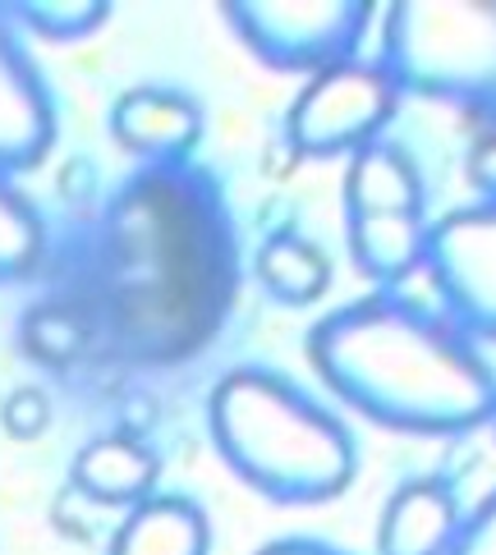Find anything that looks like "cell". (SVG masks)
I'll list each match as a JSON object with an SVG mask.
<instances>
[{"instance_id":"obj_1","label":"cell","mask_w":496,"mask_h":555,"mask_svg":"<svg viewBox=\"0 0 496 555\" xmlns=\"http://www.w3.org/2000/svg\"><path fill=\"white\" fill-rule=\"evenodd\" d=\"M308 363L345 409L405 436H465L496 409L479 345L395 289L327 312L308 331Z\"/></svg>"},{"instance_id":"obj_2","label":"cell","mask_w":496,"mask_h":555,"mask_svg":"<svg viewBox=\"0 0 496 555\" xmlns=\"http://www.w3.org/2000/svg\"><path fill=\"white\" fill-rule=\"evenodd\" d=\"M207 431L234 478L276 505L335 501L359 473L349 427L271 367H230L207 395Z\"/></svg>"},{"instance_id":"obj_3","label":"cell","mask_w":496,"mask_h":555,"mask_svg":"<svg viewBox=\"0 0 496 555\" xmlns=\"http://www.w3.org/2000/svg\"><path fill=\"white\" fill-rule=\"evenodd\" d=\"M377 65L400 92L455 106L496 133V0H395Z\"/></svg>"},{"instance_id":"obj_4","label":"cell","mask_w":496,"mask_h":555,"mask_svg":"<svg viewBox=\"0 0 496 555\" xmlns=\"http://www.w3.org/2000/svg\"><path fill=\"white\" fill-rule=\"evenodd\" d=\"M226 24L267 69L322 74L354 61L372 24V0H230Z\"/></svg>"},{"instance_id":"obj_5","label":"cell","mask_w":496,"mask_h":555,"mask_svg":"<svg viewBox=\"0 0 496 555\" xmlns=\"http://www.w3.org/2000/svg\"><path fill=\"white\" fill-rule=\"evenodd\" d=\"M400 106V88L377 61H341L313 74L290 102L285 138L300 156L327 162V156H354L382 143V129Z\"/></svg>"},{"instance_id":"obj_6","label":"cell","mask_w":496,"mask_h":555,"mask_svg":"<svg viewBox=\"0 0 496 555\" xmlns=\"http://www.w3.org/2000/svg\"><path fill=\"white\" fill-rule=\"evenodd\" d=\"M446 317L469 340H496V207L469 203L428 225V262Z\"/></svg>"},{"instance_id":"obj_7","label":"cell","mask_w":496,"mask_h":555,"mask_svg":"<svg viewBox=\"0 0 496 555\" xmlns=\"http://www.w3.org/2000/svg\"><path fill=\"white\" fill-rule=\"evenodd\" d=\"M55 143V102L42 69L0 18V175L33 170Z\"/></svg>"},{"instance_id":"obj_8","label":"cell","mask_w":496,"mask_h":555,"mask_svg":"<svg viewBox=\"0 0 496 555\" xmlns=\"http://www.w3.org/2000/svg\"><path fill=\"white\" fill-rule=\"evenodd\" d=\"M111 138L129 156L148 162H180L203 138V106L189 92L166 83H138L115 96L111 106Z\"/></svg>"},{"instance_id":"obj_9","label":"cell","mask_w":496,"mask_h":555,"mask_svg":"<svg viewBox=\"0 0 496 555\" xmlns=\"http://www.w3.org/2000/svg\"><path fill=\"white\" fill-rule=\"evenodd\" d=\"M69 482L74 491H84L97 505H115V509H133L148 495H156L162 482V460L156 450L133 431H106L74 454L69 464Z\"/></svg>"},{"instance_id":"obj_10","label":"cell","mask_w":496,"mask_h":555,"mask_svg":"<svg viewBox=\"0 0 496 555\" xmlns=\"http://www.w3.org/2000/svg\"><path fill=\"white\" fill-rule=\"evenodd\" d=\"M460 519V501L442 478H409L382 509L377 555H450Z\"/></svg>"},{"instance_id":"obj_11","label":"cell","mask_w":496,"mask_h":555,"mask_svg":"<svg viewBox=\"0 0 496 555\" xmlns=\"http://www.w3.org/2000/svg\"><path fill=\"white\" fill-rule=\"evenodd\" d=\"M212 524L207 509L189 495L156 491L143 505L125 509V524L111 532L106 555H207Z\"/></svg>"},{"instance_id":"obj_12","label":"cell","mask_w":496,"mask_h":555,"mask_svg":"<svg viewBox=\"0 0 496 555\" xmlns=\"http://www.w3.org/2000/svg\"><path fill=\"white\" fill-rule=\"evenodd\" d=\"M423 175L395 143H372L345 166V216H423Z\"/></svg>"},{"instance_id":"obj_13","label":"cell","mask_w":496,"mask_h":555,"mask_svg":"<svg viewBox=\"0 0 496 555\" xmlns=\"http://www.w3.org/2000/svg\"><path fill=\"white\" fill-rule=\"evenodd\" d=\"M345 240L354 267L395 289L428 262V216H345Z\"/></svg>"},{"instance_id":"obj_14","label":"cell","mask_w":496,"mask_h":555,"mask_svg":"<svg viewBox=\"0 0 496 555\" xmlns=\"http://www.w3.org/2000/svg\"><path fill=\"white\" fill-rule=\"evenodd\" d=\"M263 289L285 308H308L331 289V257L300 230H276L253 257Z\"/></svg>"},{"instance_id":"obj_15","label":"cell","mask_w":496,"mask_h":555,"mask_svg":"<svg viewBox=\"0 0 496 555\" xmlns=\"http://www.w3.org/2000/svg\"><path fill=\"white\" fill-rule=\"evenodd\" d=\"M42 248H47L42 216L14 189V180L0 175V285L33 275L37 262H42Z\"/></svg>"},{"instance_id":"obj_16","label":"cell","mask_w":496,"mask_h":555,"mask_svg":"<svg viewBox=\"0 0 496 555\" xmlns=\"http://www.w3.org/2000/svg\"><path fill=\"white\" fill-rule=\"evenodd\" d=\"M10 14L42 42L69 47L102 28L111 18V5L106 0H18V5H10Z\"/></svg>"},{"instance_id":"obj_17","label":"cell","mask_w":496,"mask_h":555,"mask_svg":"<svg viewBox=\"0 0 496 555\" xmlns=\"http://www.w3.org/2000/svg\"><path fill=\"white\" fill-rule=\"evenodd\" d=\"M0 427H5L14 441H37L51 427V400L37 386H18L0 400Z\"/></svg>"},{"instance_id":"obj_18","label":"cell","mask_w":496,"mask_h":555,"mask_svg":"<svg viewBox=\"0 0 496 555\" xmlns=\"http://www.w3.org/2000/svg\"><path fill=\"white\" fill-rule=\"evenodd\" d=\"M450 555H496V491L460 519V532H455V542H450Z\"/></svg>"},{"instance_id":"obj_19","label":"cell","mask_w":496,"mask_h":555,"mask_svg":"<svg viewBox=\"0 0 496 555\" xmlns=\"http://www.w3.org/2000/svg\"><path fill=\"white\" fill-rule=\"evenodd\" d=\"M465 180L473 184V193H483L479 203L496 207V133H483L479 143L465 156Z\"/></svg>"},{"instance_id":"obj_20","label":"cell","mask_w":496,"mask_h":555,"mask_svg":"<svg viewBox=\"0 0 496 555\" xmlns=\"http://www.w3.org/2000/svg\"><path fill=\"white\" fill-rule=\"evenodd\" d=\"M253 555H345V551H335L327 542H313V538H281V542L257 546Z\"/></svg>"},{"instance_id":"obj_21","label":"cell","mask_w":496,"mask_h":555,"mask_svg":"<svg viewBox=\"0 0 496 555\" xmlns=\"http://www.w3.org/2000/svg\"><path fill=\"white\" fill-rule=\"evenodd\" d=\"M492 427H496V409H492Z\"/></svg>"}]
</instances>
